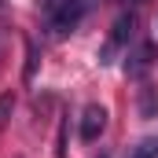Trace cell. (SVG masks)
Segmentation results:
<instances>
[{
    "mask_svg": "<svg viewBox=\"0 0 158 158\" xmlns=\"http://www.w3.org/2000/svg\"><path fill=\"white\" fill-rule=\"evenodd\" d=\"M44 11H48V37L59 40L81 26V19L92 11V0H48Z\"/></svg>",
    "mask_w": 158,
    "mask_h": 158,
    "instance_id": "cell-1",
    "label": "cell"
},
{
    "mask_svg": "<svg viewBox=\"0 0 158 158\" xmlns=\"http://www.w3.org/2000/svg\"><path fill=\"white\" fill-rule=\"evenodd\" d=\"M136 26H140V15L136 11H125L114 19V26H110V33H107V44L99 48V63L107 66V63H114L121 52L136 40Z\"/></svg>",
    "mask_w": 158,
    "mask_h": 158,
    "instance_id": "cell-2",
    "label": "cell"
},
{
    "mask_svg": "<svg viewBox=\"0 0 158 158\" xmlns=\"http://www.w3.org/2000/svg\"><path fill=\"white\" fill-rule=\"evenodd\" d=\"M151 66H155V44H151L147 37H136L129 48H125V77L140 81Z\"/></svg>",
    "mask_w": 158,
    "mask_h": 158,
    "instance_id": "cell-3",
    "label": "cell"
},
{
    "mask_svg": "<svg viewBox=\"0 0 158 158\" xmlns=\"http://www.w3.org/2000/svg\"><path fill=\"white\" fill-rule=\"evenodd\" d=\"M103 132H107V107L88 103V107L81 110V140H85V143H96Z\"/></svg>",
    "mask_w": 158,
    "mask_h": 158,
    "instance_id": "cell-4",
    "label": "cell"
},
{
    "mask_svg": "<svg viewBox=\"0 0 158 158\" xmlns=\"http://www.w3.org/2000/svg\"><path fill=\"white\" fill-rule=\"evenodd\" d=\"M140 118H158V88L140 85Z\"/></svg>",
    "mask_w": 158,
    "mask_h": 158,
    "instance_id": "cell-5",
    "label": "cell"
},
{
    "mask_svg": "<svg viewBox=\"0 0 158 158\" xmlns=\"http://www.w3.org/2000/svg\"><path fill=\"white\" fill-rule=\"evenodd\" d=\"M129 158H158V136H143V140L129 151Z\"/></svg>",
    "mask_w": 158,
    "mask_h": 158,
    "instance_id": "cell-6",
    "label": "cell"
},
{
    "mask_svg": "<svg viewBox=\"0 0 158 158\" xmlns=\"http://www.w3.org/2000/svg\"><path fill=\"white\" fill-rule=\"evenodd\" d=\"M33 74H37V44H33V40H26V70H22V81L30 85Z\"/></svg>",
    "mask_w": 158,
    "mask_h": 158,
    "instance_id": "cell-7",
    "label": "cell"
},
{
    "mask_svg": "<svg viewBox=\"0 0 158 158\" xmlns=\"http://www.w3.org/2000/svg\"><path fill=\"white\" fill-rule=\"evenodd\" d=\"M11 114H15V96H11V92H4V96H0V132L7 129Z\"/></svg>",
    "mask_w": 158,
    "mask_h": 158,
    "instance_id": "cell-8",
    "label": "cell"
},
{
    "mask_svg": "<svg viewBox=\"0 0 158 158\" xmlns=\"http://www.w3.org/2000/svg\"><path fill=\"white\" fill-rule=\"evenodd\" d=\"M125 4H143V0H125Z\"/></svg>",
    "mask_w": 158,
    "mask_h": 158,
    "instance_id": "cell-9",
    "label": "cell"
},
{
    "mask_svg": "<svg viewBox=\"0 0 158 158\" xmlns=\"http://www.w3.org/2000/svg\"><path fill=\"white\" fill-rule=\"evenodd\" d=\"M99 158H110V155H107V151H103V155H99Z\"/></svg>",
    "mask_w": 158,
    "mask_h": 158,
    "instance_id": "cell-10",
    "label": "cell"
}]
</instances>
